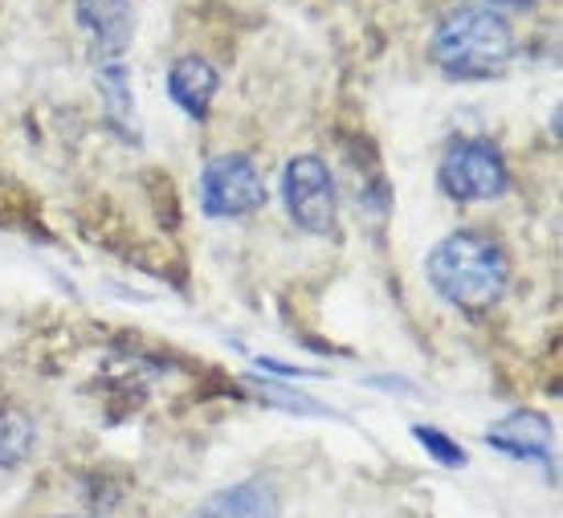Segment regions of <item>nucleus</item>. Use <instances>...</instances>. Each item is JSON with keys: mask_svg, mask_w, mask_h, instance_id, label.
Wrapping results in <instances>:
<instances>
[{"mask_svg": "<svg viewBox=\"0 0 563 518\" xmlns=\"http://www.w3.org/2000/svg\"><path fill=\"white\" fill-rule=\"evenodd\" d=\"M437 184L441 192L457 205H486V200L507 197L510 188V168L507 155L486 135H462L450 143V152L437 168Z\"/></svg>", "mask_w": 563, "mask_h": 518, "instance_id": "obj_3", "label": "nucleus"}, {"mask_svg": "<svg viewBox=\"0 0 563 518\" xmlns=\"http://www.w3.org/2000/svg\"><path fill=\"white\" fill-rule=\"evenodd\" d=\"M95 82H99V90H102V107H107L111 126L123 140L140 143V111H135V99H131L128 66H123V62H99Z\"/></svg>", "mask_w": 563, "mask_h": 518, "instance_id": "obj_9", "label": "nucleus"}, {"mask_svg": "<svg viewBox=\"0 0 563 518\" xmlns=\"http://www.w3.org/2000/svg\"><path fill=\"white\" fill-rule=\"evenodd\" d=\"M494 449H503L510 458H536V462L551 465V425L536 412H515L507 417L503 429H494L486 437Z\"/></svg>", "mask_w": 563, "mask_h": 518, "instance_id": "obj_10", "label": "nucleus"}, {"mask_svg": "<svg viewBox=\"0 0 563 518\" xmlns=\"http://www.w3.org/2000/svg\"><path fill=\"white\" fill-rule=\"evenodd\" d=\"M465 4H482V9H494V13H527V9H536L539 0H465Z\"/></svg>", "mask_w": 563, "mask_h": 518, "instance_id": "obj_13", "label": "nucleus"}, {"mask_svg": "<svg viewBox=\"0 0 563 518\" xmlns=\"http://www.w3.org/2000/svg\"><path fill=\"white\" fill-rule=\"evenodd\" d=\"M37 445V425L25 408L13 400H0V470H16L29 462Z\"/></svg>", "mask_w": 563, "mask_h": 518, "instance_id": "obj_11", "label": "nucleus"}, {"mask_svg": "<svg viewBox=\"0 0 563 518\" xmlns=\"http://www.w3.org/2000/svg\"><path fill=\"white\" fill-rule=\"evenodd\" d=\"M217 86H221V74L212 70L205 57H176L168 70V99L180 107L188 119L205 123L212 111V99H217Z\"/></svg>", "mask_w": 563, "mask_h": 518, "instance_id": "obj_8", "label": "nucleus"}, {"mask_svg": "<svg viewBox=\"0 0 563 518\" xmlns=\"http://www.w3.org/2000/svg\"><path fill=\"white\" fill-rule=\"evenodd\" d=\"M74 21L90 37L99 62H119L135 37V9L131 0H74Z\"/></svg>", "mask_w": 563, "mask_h": 518, "instance_id": "obj_6", "label": "nucleus"}, {"mask_svg": "<svg viewBox=\"0 0 563 518\" xmlns=\"http://www.w3.org/2000/svg\"><path fill=\"white\" fill-rule=\"evenodd\" d=\"M278 515H282L278 491L269 486L266 477H245V482H233L225 491L209 494L188 518H278Z\"/></svg>", "mask_w": 563, "mask_h": 518, "instance_id": "obj_7", "label": "nucleus"}, {"mask_svg": "<svg viewBox=\"0 0 563 518\" xmlns=\"http://www.w3.org/2000/svg\"><path fill=\"white\" fill-rule=\"evenodd\" d=\"M515 29L503 13L482 4H457L437 21L429 57L445 78L457 82H486L510 70L515 62Z\"/></svg>", "mask_w": 563, "mask_h": 518, "instance_id": "obj_2", "label": "nucleus"}, {"mask_svg": "<svg viewBox=\"0 0 563 518\" xmlns=\"http://www.w3.org/2000/svg\"><path fill=\"white\" fill-rule=\"evenodd\" d=\"M412 437L421 441L424 449H429V458L441 465H465V449L453 441V437H445L441 429H429V425H412Z\"/></svg>", "mask_w": 563, "mask_h": 518, "instance_id": "obj_12", "label": "nucleus"}, {"mask_svg": "<svg viewBox=\"0 0 563 518\" xmlns=\"http://www.w3.org/2000/svg\"><path fill=\"white\" fill-rule=\"evenodd\" d=\"M266 205V180L245 152L212 155L200 172V209L212 221H238Z\"/></svg>", "mask_w": 563, "mask_h": 518, "instance_id": "obj_4", "label": "nucleus"}, {"mask_svg": "<svg viewBox=\"0 0 563 518\" xmlns=\"http://www.w3.org/2000/svg\"><path fill=\"white\" fill-rule=\"evenodd\" d=\"M429 286L457 310H490L510 286V253L486 229H453L429 250Z\"/></svg>", "mask_w": 563, "mask_h": 518, "instance_id": "obj_1", "label": "nucleus"}, {"mask_svg": "<svg viewBox=\"0 0 563 518\" xmlns=\"http://www.w3.org/2000/svg\"><path fill=\"white\" fill-rule=\"evenodd\" d=\"M282 205L302 233H331L339 221V188L327 159L295 155L282 172Z\"/></svg>", "mask_w": 563, "mask_h": 518, "instance_id": "obj_5", "label": "nucleus"}]
</instances>
